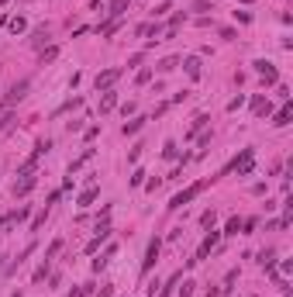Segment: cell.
<instances>
[{"label":"cell","mask_w":293,"mask_h":297,"mask_svg":"<svg viewBox=\"0 0 293 297\" xmlns=\"http://www.w3.org/2000/svg\"><path fill=\"white\" fill-rule=\"evenodd\" d=\"M207 187H211V180H197V183H190L186 190H179V194H176V197H173V201H169L166 208H169V211H179V208H186V204H190L193 197H200V194H204Z\"/></svg>","instance_id":"obj_1"},{"label":"cell","mask_w":293,"mask_h":297,"mask_svg":"<svg viewBox=\"0 0 293 297\" xmlns=\"http://www.w3.org/2000/svg\"><path fill=\"white\" fill-rule=\"evenodd\" d=\"M252 166H255V148H241V152L231 159V166H228L224 173H238V176H248V173H252Z\"/></svg>","instance_id":"obj_2"},{"label":"cell","mask_w":293,"mask_h":297,"mask_svg":"<svg viewBox=\"0 0 293 297\" xmlns=\"http://www.w3.org/2000/svg\"><path fill=\"white\" fill-rule=\"evenodd\" d=\"M28 90H31V79H17V83L7 90V97L0 100V111H10L14 104H21V100L28 97Z\"/></svg>","instance_id":"obj_3"},{"label":"cell","mask_w":293,"mask_h":297,"mask_svg":"<svg viewBox=\"0 0 293 297\" xmlns=\"http://www.w3.org/2000/svg\"><path fill=\"white\" fill-rule=\"evenodd\" d=\"M35 183H38V173H35V169L17 173V180H14V197H28V194L35 190Z\"/></svg>","instance_id":"obj_4"},{"label":"cell","mask_w":293,"mask_h":297,"mask_svg":"<svg viewBox=\"0 0 293 297\" xmlns=\"http://www.w3.org/2000/svg\"><path fill=\"white\" fill-rule=\"evenodd\" d=\"M218 242H221V231H214V228H211V231H207V238H204V245L197 249V256H193V259H186V266H197V263H204Z\"/></svg>","instance_id":"obj_5"},{"label":"cell","mask_w":293,"mask_h":297,"mask_svg":"<svg viewBox=\"0 0 293 297\" xmlns=\"http://www.w3.org/2000/svg\"><path fill=\"white\" fill-rule=\"evenodd\" d=\"M121 73H124V66H111V70H104V73H97V79H93V86L104 93V90H111L117 79H121Z\"/></svg>","instance_id":"obj_6"},{"label":"cell","mask_w":293,"mask_h":297,"mask_svg":"<svg viewBox=\"0 0 293 297\" xmlns=\"http://www.w3.org/2000/svg\"><path fill=\"white\" fill-rule=\"evenodd\" d=\"M159 252H162V238H152L145 249V259H142V273H152V266L159 263Z\"/></svg>","instance_id":"obj_7"},{"label":"cell","mask_w":293,"mask_h":297,"mask_svg":"<svg viewBox=\"0 0 293 297\" xmlns=\"http://www.w3.org/2000/svg\"><path fill=\"white\" fill-rule=\"evenodd\" d=\"M252 66H255V73L262 76V83H276V79H280V73H276V66H273V63H266V59H255Z\"/></svg>","instance_id":"obj_8"},{"label":"cell","mask_w":293,"mask_h":297,"mask_svg":"<svg viewBox=\"0 0 293 297\" xmlns=\"http://www.w3.org/2000/svg\"><path fill=\"white\" fill-rule=\"evenodd\" d=\"M107 238H111V224H107V222H104V224H97V235L90 238V245H86V252H97V249H100V245H104Z\"/></svg>","instance_id":"obj_9"},{"label":"cell","mask_w":293,"mask_h":297,"mask_svg":"<svg viewBox=\"0 0 293 297\" xmlns=\"http://www.w3.org/2000/svg\"><path fill=\"white\" fill-rule=\"evenodd\" d=\"M290 118H293V104H290V100H283V107L273 114V128H287Z\"/></svg>","instance_id":"obj_10"},{"label":"cell","mask_w":293,"mask_h":297,"mask_svg":"<svg viewBox=\"0 0 293 297\" xmlns=\"http://www.w3.org/2000/svg\"><path fill=\"white\" fill-rule=\"evenodd\" d=\"M252 114H255V118H266V114H273V104H269V100L259 93V97L252 100Z\"/></svg>","instance_id":"obj_11"},{"label":"cell","mask_w":293,"mask_h":297,"mask_svg":"<svg viewBox=\"0 0 293 297\" xmlns=\"http://www.w3.org/2000/svg\"><path fill=\"white\" fill-rule=\"evenodd\" d=\"M183 70H186V76H190V79H200V73H204L197 56H186V59H183Z\"/></svg>","instance_id":"obj_12"},{"label":"cell","mask_w":293,"mask_h":297,"mask_svg":"<svg viewBox=\"0 0 293 297\" xmlns=\"http://www.w3.org/2000/svg\"><path fill=\"white\" fill-rule=\"evenodd\" d=\"M93 152H97V148H83V155L69 162V176H76V173H79V169H83V166H86V162L93 159Z\"/></svg>","instance_id":"obj_13"},{"label":"cell","mask_w":293,"mask_h":297,"mask_svg":"<svg viewBox=\"0 0 293 297\" xmlns=\"http://www.w3.org/2000/svg\"><path fill=\"white\" fill-rule=\"evenodd\" d=\"M117 107V93L114 90H104V97H100V114H107V111H114Z\"/></svg>","instance_id":"obj_14"},{"label":"cell","mask_w":293,"mask_h":297,"mask_svg":"<svg viewBox=\"0 0 293 297\" xmlns=\"http://www.w3.org/2000/svg\"><path fill=\"white\" fill-rule=\"evenodd\" d=\"M148 118H131V121H124V128H121V135H138L142 128H145Z\"/></svg>","instance_id":"obj_15"},{"label":"cell","mask_w":293,"mask_h":297,"mask_svg":"<svg viewBox=\"0 0 293 297\" xmlns=\"http://www.w3.org/2000/svg\"><path fill=\"white\" fill-rule=\"evenodd\" d=\"M207 121H211L207 114H197V118H193V125H190V132H186V139H193V135H200V132L207 128Z\"/></svg>","instance_id":"obj_16"},{"label":"cell","mask_w":293,"mask_h":297,"mask_svg":"<svg viewBox=\"0 0 293 297\" xmlns=\"http://www.w3.org/2000/svg\"><path fill=\"white\" fill-rule=\"evenodd\" d=\"M97 194H100V190H97V187H86V190H83V194H79V201H76V204H79V208H90V204H93V201H97Z\"/></svg>","instance_id":"obj_17"},{"label":"cell","mask_w":293,"mask_h":297,"mask_svg":"<svg viewBox=\"0 0 293 297\" xmlns=\"http://www.w3.org/2000/svg\"><path fill=\"white\" fill-rule=\"evenodd\" d=\"M7 28H10L14 35H24V31H28V21H24V17L17 14V17H10V21H7Z\"/></svg>","instance_id":"obj_18"},{"label":"cell","mask_w":293,"mask_h":297,"mask_svg":"<svg viewBox=\"0 0 293 297\" xmlns=\"http://www.w3.org/2000/svg\"><path fill=\"white\" fill-rule=\"evenodd\" d=\"M273 259H276V249H262L259 252V266L262 270H273Z\"/></svg>","instance_id":"obj_19"},{"label":"cell","mask_w":293,"mask_h":297,"mask_svg":"<svg viewBox=\"0 0 293 297\" xmlns=\"http://www.w3.org/2000/svg\"><path fill=\"white\" fill-rule=\"evenodd\" d=\"M114 252H117V245H111V249H107V252L100 256V259H93V273H100V270H104V266L111 263V256H114Z\"/></svg>","instance_id":"obj_20"},{"label":"cell","mask_w":293,"mask_h":297,"mask_svg":"<svg viewBox=\"0 0 293 297\" xmlns=\"http://www.w3.org/2000/svg\"><path fill=\"white\" fill-rule=\"evenodd\" d=\"M124 10H128V0H114V3L107 7V14H111V21H114V17H121Z\"/></svg>","instance_id":"obj_21"},{"label":"cell","mask_w":293,"mask_h":297,"mask_svg":"<svg viewBox=\"0 0 293 297\" xmlns=\"http://www.w3.org/2000/svg\"><path fill=\"white\" fill-rule=\"evenodd\" d=\"M59 59V45H49V49H42V66L45 63H56Z\"/></svg>","instance_id":"obj_22"},{"label":"cell","mask_w":293,"mask_h":297,"mask_svg":"<svg viewBox=\"0 0 293 297\" xmlns=\"http://www.w3.org/2000/svg\"><path fill=\"white\" fill-rule=\"evenodd\" d=\"M176 66H179V59H176V56H169V59H162V63H159L155 70H159V73H173Z\"/></svg>","instance_id":"obj_23"},{"label":"cell","mask_w":293,"mask_h":297,"mask_svg":"<svg viewBox=\"0 0 293 297\" xmlns=\"http://www.w3.org/2000/svg\"><path fill=\"white\" fill-rule=\"evenodd\" d=\"M14 211H7V215H0V235H7V228H14Z\"/></svg>","instance_id":"obj_24"},{"label":"cell","mask_w":293,"mask_h":297,"mask_svg":"<svg viewBox=\"0 0 293 297\" xmlns=\"http://www.w3.org/2000/svg\"><path fill=\"white\" fill-rule=\"evenodd\" d=\"M214 222H218V211H214V208L200 215V224H204V228H214Z\"/></svg>","instance_id":"obj_25"},{"label":"cell","mask_w":293,"mask_h":297,"mask_svg":"<svg viewBox=\"0 0 293 297\" xmlns=\"http://www.w3.org/2000/svg\"><path fill=\"white\" fill-rule=\"evenodd\" d=\"M241 231V218H228V224H224V235H238Z\"/></svg>","instance_id":"obj_26"},{"label":"cell","mask_w":293,"mask_h":297,"mask_svg":"<svg viewBox=\"0 0 293 297\" xmlns=\"http://www.w3.org/2000/svg\"><path fill=\"white\" fill-rule=\"evenodd\" d=\"M45 277H49V259H42V266L35 270V277H31V280H35V284H42Z\"/></svg>","instance_id":"obj_27"},{"label":"cell","mask_w":293,"mask_h":297,"mask_svg":"<svg viewBox=\"0 0 293 297\" xmlns=\"http://www.w3.org/2000/svg\"><path fill=\"white\" fill-rule=\"evenodd\" d=\"M162 155H166V159H179V148H176V142H166V146H162Z\"/></svg>","instance_id":"obj_28"},{"label":"cell","mask_w":293,"mask_h":297,"mask_svg":"<svg viewBox=\"0 0 293 297\" xmlns=\"http://www.w3.org/2000/svg\"><path fill=\"white\" fill-rule=\"evenodd\" d=\"M45 218H49V208H42V211L35 215V222H31V231H38V228L45 224Z\"/></svg>","instance_id":"obj_29"},{"label":"cell","mask_w":293,"mask_h":297,"mask_svg":"<svg viewBox=\"0 0 293 297\" xmlns=\"http://www.w3.org/2000/svg\"><path fill=\"white\" fill-rule=\"evenodd\" d=\"M142 148H145V142H135V146H131V152H128V162H138Z\"/></svg>","instance_id":"obj_30"},{"label":"cell","mask_w":293,"mask_h":297,"mask_svg":"<svg viewBox=\"0 0 293 297\" xmlns=\"http://www.w3.org/2000/svg\"><path fill=\"white\" fill-rule=\"evenodd\" d=\"M31 42H35V45H45V42H49V31H45V28H38V31L31 35Z\"/></svg>","instance_id":"obj_31"},{"label":"cell","mask_w":293,"mask_h":297,"mask_svg":"<svg viewBox=\"0 0 293 297\" xmlns=\"http://www.w3.org/2000/svg\"><path fill=\"white\" fill-rule=\"evenodd\" d=\"M10 125H14V114H10V111H3V114H0V132H7Z\"/></svg>","instance_id":"obj_32"},{"label":"cell","mask_w":293,"mask_h":297,"mask_svg":"<svg viewBox=\"0 0 293 297\" xmlns=\"http://www.w3.org/2000/svg\"><path fill=\"white\" fill-rule=\"evenodd\" d=\"M148 79H152V70H148V66H145V70H138V76H135V83H138V86H145Z\"/></svg>","instance_id":"obj_33"},{"label":"cell","mask_w":293,"mask_h":297,"mask_svg":"<svg viewBox=\"0 0 293 297\" xmlns=\"http://www.w3.org/2000/svg\"><path fill=\"white\" fill-rule=\"evenodd\" d=\"M193 287H197L193 280H183V287H179V297H193Z\"/></svg>","instance_id":"obj_34"},{"label":"cell","mask_w":293,"mask_h":297,"mask_svg":"<svg viewBox=\"0 0 293 297\" xmlns=\"http://www.w3.org/2000/svg\"><path fill=\"white\" fill-rule=\"evenodd\" d=\"M142 183H145V169H135L131 173V187H142Z\"/></svg>","instance_id":"obj_35"},{"label":"cell","mask_w":293,"mask_h":297,"mask_svg":"<svg viewBox=\"0 0 293 297\" xmlns=\"http://www.w3.org/2000/svg\"><path fill=\"white\" fill-rule=\"evenodd\" d=\"M193 10H214L211 0H193Z\"/></svg>","instance_id":"obj_36"},{"label":"cell","mask_w":293,"mask_h":297,"mask_svg":"<svg viewBox=\"0 0 293 297\" xmlns=\"http://www.w3.org/2000/svg\"><path fill=\"white\" fill-rule=\"evenodd\" d=\"M234 21H238V24H248L252 14H248V10H234Z\"/></svg>","instance_id":"obj_37"},{"label":"cell","mask_w":293,"mask_h":297,"mask_svg":"<svg viewBox=\"0 0 293 297\" xmlns=\"http://www.w3.org/2000/svg\"><path fill=\"white\" fill-rule=\"evenodd\" d=\"M169 107H173V104H169V100H162V104H159V107H155V111H152V118H162V114H166V111H169Z\"/></svg>","instance_id":"obj_38"},{"label":"cell","mask_w":293,"mask_h":297,"mask_svg":"<svg viewBox=\"0 0 293 297\" xmlns=\"http://www.w3.org/2000/svg\"><path fill=\"white\" fill-rule=\"evenodd\" d=\"M59 249H62V238H56V242H52V245H49V252H45V259H52V256H56V252H59Z\"/></svg>","instance_id":"obj_39"},{"label":"cell","mask_w":293,"mask_h":297,"mask_svg":"<svg viewBox=\"0 0 293 297\" xmlns=\"http://www.w3.org/2000/svg\"><path fill=\"white\" fill-rule=\"evenodd\" d=\"M255 224H259V222H255V218H248V222H241V228H245L241 235H252V231H255Z\"/></svg>","instance_id":"obj_40"},{"label":"cell","mask_w":293,"mask_h":297,"mask_svg":"<svg viewBox=\"0 0 293 297\" xmlns=\"http://www.w3.org/2000/svg\"><path fill=\"white\" fill-rule=\"evenodd\" d=\"M241 104H245V97H241V93H238V97H234V100H231V104H228V111H238V107H241Z\"/></svg>","instance_id":"obj_41"},{"label":"cell","mask_w":293,"mask_h":297,"mask_svg":"<svg viewBox=\"0 0 293 297\" xmlns=\"http://www.w3.org/2000/svg\"><path fill=\"white\" fill-rule=\"evenodd\" d=\"M97 135H100V128H97V125H90V128H86V142H93Z\"/></svg>","instance_id":"obj_42"},{"label":"cell","mask_w":293,"mask_h":297,"mask_svg":"<svg viewBox=\"0 0 293 297\" xmlns=\"http://www.w3.org/2000/svg\"><path fill=\"white\" fill-rule=\"evenodd\" d=\"M111 294H114V284H104V287H100V294H97V297H111Z\"/></svg>","instance_id":"obj_43"},{"label":"cell","mask_w":293,"mask_h":297,"mask_svg":"<svg viewBox=\"0 0 293 297\" xmlns=\"http://www.w3.org/2000/svg\"><path fill=\"white\" fill-rule=\"evenodd\" d=\"M241 3H252V0H241Z\"/></svg>","instance_id":"obj_44"},{"label":"cell","mask_w":293,"mask_h":297,"mask_svg":"<svg viewBox=\"0 0 293 297\" xmlns=\"http://www.w3.org/2000/svg\"><path fill=\"white\" fill-rule=\"evenodd\" d=\"M93 3H100V0H93Z\"/></svg>","instance_id":"obj_45"},{"label":"cell","mask_w":293,"mask_h":297,"mask_svg":"<svg viewBox=\"0 0 293 297\" xmlns=\"http://www.w3.org/2000/svg\"><path fill=\"white\" fill-rule=\"evenodd\" d=\"M0 259H3V256H0Z\"/></svg>","instance_id":"obj_46"}]
</instances>
